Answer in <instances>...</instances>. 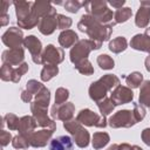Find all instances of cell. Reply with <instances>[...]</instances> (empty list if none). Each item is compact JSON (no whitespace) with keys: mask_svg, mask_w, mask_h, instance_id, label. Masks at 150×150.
<instances>
[{"mask_svg":"<svg viewBox=\"0 0 150 150\" xmlns=\"http://www.w3.org/2000/svg\"><path fill=\"white\" fill-rule=\"evenodd\" d=\"M114 25H115V21L110 25H103L98 22L96 19H94L91 15L86 14V15H82L80 22L77 23V27L81 32L87 33L90 40L102 43L103 41L109 39Z\"/></svg>","mask_w":150,"mask_h":150,"instance_id":"obj_1","label":"cell"},{"mask_svg":"<svg viewBox=\"0 0 150 150\" xmlns=\"http://www.w3.org/2000/svg\"><path fill=\"white\" fill-rule=\"evenodd\" d=\"M118 84H120L118 77H116L115 75H111V74L104 75L98 81L91 83V86L89 88V95L94 101L100 102L103 98H105V94L108 90H111L112 88L118 87Z\"/></svg>","mask_w":150,"mask_h":150,"instance_id":"obj_2","label":"cell"},{"mask_svg":"<svg viewBox=\"0 0 150 150\" xmlns=\"http://www.w3.org/2000/svg\"><path fill=\"white\" fill-rule=\"evenodd\" d=\"M82 6L86 8L87 13L96 19L98 22L103 25L112 23V11L109 9L108 2L105 1H84Z\"/></svg>","mask_w":150,"mask_h":150,"instance_id":"obj_3","label":"cell"},{"mask_svg":"<svg viewBox=\"0 0 150 150\" xmlns=\"http://www.w3.org/2000/svg\"><path fill=\"white\" fill-rule=\"evenodd\" d=\"M101 42L94 41V40H80L76 45H74L73 49L70 50V60L73 63H77L84 59H87L88 54L93 49L101 48Z\"/></svg>","mask_w":150,"mask_h":150,"instance_id":"obj_4","label":"cell"},{"mask_svg":"<svg viewBox=\"0 0 150 150\" xmlns=\"http://www.w3.org/2000/svg\"><path fill=\"white\" fill-rule=\"evenodd\" d=\"M64 128L73 135L75 143L80 148H86L89 143V132L80 124L79 121H67L64 122Z\"/></svg>","mask_w":150,"mask_h":150,"instance_id":"obj_5","label":"cell"},{"mask_svg":"<svg viewBox=\"0 0 150 150\" xmlns=\"http://www.w3.org/2000/svg\"><path fill=\"white\" fill-rule=\"evenodd\" d=\"M109 125L112 128H120V127H124V128H129L131 125H134L137 120L135 117L134 111L131 110H120L117 111L115 115H112L109 118Z\"/></svg>","mask_w":150,"mask_h":150,"instance_id":"obj_6","label":"cell"},{"mask_svg":"<svg viewBox=\"0 0 150 150\" xmlns=\"http://www.w3.org/2000/svg\"><path fill=\"white\" fill-rule=\"evenodd\" d=\"M76 121H79L80 123L82 124H86V125H89V127H100V128H103L107 125L105 123V117L104 116H98L96 115L95 112H93L91 110L89 109H84V110H81L77 115V118Z\"/></svg>","mask_w":150,"mask_h":150,"instance_id":"obj_7","label":"cell"},{"mask_svg":"<svg viewBox=\"0 0 150 150\" xmlns=\"http://www.w3.org/2000/svg\"><path fill=\"white\" fill-rule=\"evenodd\" d=\"M2 41L6 46H8L11 49L14 48H21V43L23 42L22 40V32L16 28V27H11L6 33L2 35Z\"/></svg>","mask_w":150,"mask_h":150,"instance_id":"obj_8","label":"cell"},{"mask_svg":"<svg viewBox=\"0 0 150 150\" xmlns=\"http://www.w3.org/2000/svg\"><path fill=\"white\" fill-rule=\"evenodd\" d=\"M27 70H28L27 63H22V64L19 66V68H16V69H12L11 64L5 63V64L2 66V68H1V77H2V80H5V81L11 80V81H13V82H18V81L20 80L21 75L25 74Z\"/></svg>","mask_w":150,"mask_h":150,"instance_id":"obj_9","label":"cell"},{"mask_svg":"<svg viewBox=\"0 0 150 150\" xmlns=\"http://www.w3.org/2000/svg\"><path fill=\"white\" fill-rule=\"evenodd\" d=\"M23 45L30 52L32 57H33V61L35 63H41L42 62V55H41L42 46H41L40 40L38 38H35L34 35H29V36H27L23 40Z\"/></svg>","mask_w":150,"mask_h":150,"instance_id":"obj_10","label":"cell"},{"mask_svg":"<svg viewBox=\"0 0 150 150\" xmlns=\"http://www.w3.org/2000/svg\"><path fill=\"white\" fill-rule=\"evenodd\" d=\"M63 60V50L53 45H48L42 53V62L46 64H57Z\"/></svg>","mask_w":150,"mask_h":150,"instance_id":"obj_11","label":"cell"},{"mask_svg":"<svg viewBox=\"0 0 150 150\" xmlns=\"http://www.w3.org/2000/svg\"><path fill=\"white\" fill-rule=\"evenodd\" d=\"M73 114H74V105L70 102L64 104H55L52 108V116L54 118H59L64 122L69 121L73 117Z\"/></svg>","mask_w":150,"mask_h":150,"instance_id":"obj_12","label":"cell"},{"mask_svg":"<svg viewBox=\"0 0 150 150\" xmlns=\"http://www.w3.org/2000/svg\"><path fill=\"white\" fill-rule=\"evenodd\" d=\"M134 97V94L131 91V89L127 88V87H122V86H118L116 87V89L111 93V101L114 102L115 105H118V104H124V103H128L132 100Z\"/></svg>","mask_w":150,"mask_h":150,"instance_id":"obj_13","label":"cell"},{"mask_svg":"<svg viewBox=\"0 0 150 150\" xmlns=\"http://www.w3.org/2000/svg\"><path fill=\"white\" fill-rule=\"evenodd\" d=\"M150 20V1H141L139 8L136 13L135 23L136 26L143 28L146 27Z\"/></svg>","mask_w":150,"mask_h":150,"instance_id":"obj_14","label":"cell"},{"mask_svg":"<svg viewBox=\"0 0 150 150\" xmlns=\"http://www.w3.org/2000/svg\"><path fill=\"white\" fill-rule=\"evenodd\" d=\"M56 26H57V14L54 13V14H49V15L40 19L38 28L42 34L49 35L55 30Z\"/></svg>","mask_w":150,"mask_h":150,"instance_id":"obj_15","label":"cell"},{"mask_svg":"<svg viewBox=\"0 0 150 150\" xmlns=\"http://www.w3.org/2000/svg\"><path fill=\"white\" fill-rule=\"evenodd\" d=\"M32 13L36 16V18H45L49 14H54L56 13V9L52 6L50 2H45V1H35L33 2L32 6Z\"/></svg>","mask_w":150,"mask_h":150,"instance_id":"obj_16","label":"cell"},{"mask_svg":"<svg viewBox=\"0 0 150 150\" xmlns=\"http://www.w3.org/2000/svg\"><path fill=\"white\" fill-rule=\"evenodd\" d=\"M53 132H54V130H50V129H43L38 132H34L29 138L30 145L34 148L45 146L47 144L48 139L50 138V136L53 135Z\"/></svg>","mask_w":150,"mask_h":150,"instance_id":"obj_17","label":"cell"},{"mask_svg":"<svg viewBox=\"0 0 150 150\" xmlns=\"http://www.w3.org/2000/svg\"><path fill=\"white\" fill-rule=\"evenodd\" d=\"M23 49L22 48H14L4 52L2 54V61L7 64H19L23 60Z\"/></svg>","mask_w":150,"mask_h":150,"instance_id":"obj_18","label":"cell"},{"mask_svg":"<svg viewBox=\"0 0 150 150\" xmlns=\"http://www.w3.org/2000/svg\"><path fill=\"white\" fill-rule=\"evenodd\" d=\"M36 121L35 118H33L32 116H25L20 120V124L18 130L20 131V135L26 136L27 138H30V136L33 135V130L36 127Z\"/></svg>","mask_w":150,"mask_h":150,"instance_id":"obj_19","label":"cell"},{"mask_svg":"<svg viewBox=\"0 0 150 150\" xmlns=\"http://www.w3.org/2000/svg\"><path fill=\"white\" fill-rule=\"evenodd\" d=\"M130 45H131V47L134 49L150 53V38L146 36L145 34H137V35H135L131 39Z\"/></svg>","mask_w":150,"mask_h":150,"instance_id":"obj_20","label":"cell"},{"mask_svg":"<svg viewBox=\"0 0 150 150\" xmlns=\"http://www.w3.org/2000/svg\"><path fill=\"white\" fill-rule=\"evenodd\" d=\"M50 150H73V142L69 136H60L50 141L49 144Z\"/></svg>","mask_w":150,"mask_h":150,"instance_id":"obj_21","label":"cell"},{"mask_svg":"<svg viewBox=\"0 0 150 150\" xmlns=\"http://www.w3.org/2000/svg\"><path fill=\"white\" fill-rule=\"evenodd\" d=\"M18 16V21L26 19L30 13H32V6L33 2L30 1H14L13 2Z\"/></svg>","mask_w":150,"mask_h":150,"instance_id":"obj_22","label":"cell"},{"mask_svg":"<svg viewBox=\"0 0 150 150\" xmlns=\"http://www.w3.org/2000/svg\"><path fill=\"white\" fill-rule=\"evenodd\" d=\"M79 41L77 34L71 30V29H67L63 30L60 35H59V42L62 47H71L73 45H76V42Z\"/></svg>","mask_w":150,"mask_h":150,"instance_id":"obj_23","label":"cell"},{"mask_svg":"<svg viewBox=\"0 0 150 150\" xmlns=\"http://www.w3.org/2000/svg\"><path fill=\"white\" fill-rule=\"evenodd\" d=\"M132 15V11L129 7H122L120 9H117L114 14L115 18V23H121V22H125L128 21Z\"/></svg>","mask_w":150,"mask_h":150,"instance_id":"obj_24","label":"cell"},{"mask_svg":"<svg viewBox=\"0 0 150 150\" xmlns=\"http://www.w3.org/2000/svg\"><path fill=\"white\" fill-rule=\"evenodd\" d=\"M127 40L123 36H118L116 39H114L112 41H110L109 43V49L114 53H121L122 50H124L127 48Z\"/></svg>","mask_w":150,"mask_h":150,"instance_id":"obj_25","label":"cell"},{"mask_svg":"<svg viewBox=\"0 0 150 150\" xmlns=\"http://www.w3.org/2000/svg\"><path fill=\"white\" fill-rule=\"evenodd\" d=\"M109 142V135L107 132H96L93 136V146L95 149L103 148Z\"/></svg>","mask_w":150,"mask_h":150,"instance_id":"obj_26","label":"cell"},{"mask_svg":"<svg viewBox=\"0 0 150 150\" xmlns=\"http://www.w3.org/2000/svg\"><path fill=\"white\" fill-rule=\"evenodd\" d=\"M139 102L145 107H150V81H145L141 87Z\"/></svg>","mask_w":150,"mask_h":150,"instance_id":"obj_27","label":"cell"},{"mask_svg":"<svg viewBox=\"0 0 150 150\" xmlns=\"http://www.w3.org/2000/svg\"><path fill=\"white\" fill-rule=\"evenodd\" d=\"M57 73H59V68L56 64H46L41 71V80L48 81L52 77H54Z\"/></svg>","mask_w":150,"mask_h":150,"instance_id":"obj_28","label":"cell"},{"mask_svg":"<svg viewBox=\"0 0 150 150\" xmlns=\"http://www.w3.org/2000/svg\"><path fill=\"white\" fill-rule=\"evenodd\" d=\"M97 105H98V109H100L102 116H104V117L108 114H110L115 108V104L111 101V98H103L102 101L97 102Z\"/></svg>","mask_w":150,"mask_h":150,"instance_id":"obj_29","label":"cell"},{"mask_svg":"<svg viewBox=\"0 0 150 150\" xmlns=\"http://www.w3.org/2000/svg\"><path fill=\"white\" fill-rule=\"evenodd\" d=\"M75 67H76V69H77L80 73H82V74H84V75H91V74L94 73V69H93V67H91V63H90L87 59H84V60L77 62V63L75 64Z\"/></svg>","mask_w":150,"mask_h":150,"instance_id":"obj_30","label":"cell"},{"mask_svg":"<svg viewBox=\"0 0 150 150\" xmlns=\"http://www.w3.org/2000/svg\"><path fill=\"white\" fill-rule=\"evenodd\" d=\"M142 80H143V76H142V74L138 73V71L131 73V74L125 79L127 84H128L129 87H131V88H137V87H139Z\"/></svg>","mask_w":150,"mask_h":150,"instance_id":"obj_31","label":"cell"},{"mask_svg":"<svg viewBox=\"0 0 150 150\" xmlns=\"http://www.w3.org/2000/svg\"><path fill=\"white\" fill-rule=\"evenodd\" d=\"M13 146L15 149H27L29 145H30V142H29V138H27L26 136L23 135H19V136H15L13 138Z\"/></svg>","mask_w":150,"mask_h":150,"instance_id":"obj_32","label":"cell"},{"mask_svg":"<svg viewBox=\"0 0 150 150\" xmlns=\"http://www.w3.org/2000/svg\"><path fill=\"white\" fill-rule=\"evenodd\" d=\"M97 63L102 69H111V68H114V60L110 56L105 55V54H102V55H100L97 57Z\"/></svg>","mask_w":150,"mask_h":150,"instance_id":"obj_33","label":"cell"},{"mask_svg":"<svg viewBox=\"0 0 150 150\" xmlns=\"http://www.w3.org/2000/svg\"><path fill=\"white\" fill-rule=\"evenodd\" d=\"M68 96H69V93L67 89L59 88L56 90V94H55V104H63V102H66Z\"/></svg>","mask_w":150,"mask_h":150,"instance_id":"obj_34","label":"cell"},{"mask_svg":"<svg viewBox=\"0 0 150 150\" xmlns=\"http://www.w3.org/2000/svg\"><path fill=\"white\" fill-rule=\"evenodd\" d=\"M71 26V19L63 15V14H57V27L60 29H66Z\"/></svg>","mask_w":150,"mask_h":150,"instance_id":"obj_35","label":"cell"},{"mask_svg":"<svg viewBox=\"0 0 150 150\" xmlns=\"http://www.w3.org/2000/svg\"><path fill=\"white\" fill-rule=\"evenodd\" d=\"M82 7V2L77 0H68L64 2V8L70 13H76Z\"/></svg>","mask_w":150,"mask_h":150,"instance_id":"obj_36","label":"cell"},{"mask_svg":"<svg viewBox=\"0 0 150 150\" xmlns=\"http://www.w3.org/2000/svg\"><path fill=\"white\" fill-rule=\"evenodd\" d=\"M42 88H43V86H42L40 82L35 81V80H30V81L27 82V90H28L32 95H33V94H38Z\"/></svg>","mask_w":150,"mask_h":150,"instance_id":"obj_37","label":"cell"},{"mask_svg":"<svg viewBox=\"0 0 150 150\" xmlns=\"http://www.w3.org/2000/svg\"><path fill=\"white\" fill-rule=\"evenodd\" d=\"M5 118H6V121H7V125L9 127V129L14 130V129H18V128H19L20 120H19L15 115H13V114H8V115L5 116Z\"/></svg>","mask_w":150,"mask_h":150,"instance_id":"obj_38","label":"cell"},{"mask_svg":"<svg viewBox=\"0 0 150 150\" xmlns=\"http://www.w3.org/2000/svg\"><path fill=\"white\" fill-rule=\"evenodd\" d=\"M134 107H135V109H134V114H135V117H136V120H137V122L138 121H141L144 116H145V110L143 109V107H141V105H138V104H134Z\"/></svg>","mask_w":150,"mask_h":150,"instance_id":"obj_39","label":"cell"},{"mask_svg":"<svg viewBox=\"0 0 150 150\" xmlns=\"http://www.w3.org/2000/svg\"><path fill=\"white\" fill-rule=\"evenodd\" d=\"M11 138H12V137H11V134H9V132H7V131H5V130L1 131V144H2L4 146L9 143Z\"/></svg>","mask_w":150,"mask_h":150,"instance_id":"obj_40","label":"cell"},{"mask_svg":"<svg viewBox=\"0 0 150 150\" xmlns=\"http://www.w3.org/2000/svg\"><path fill=\"white\" fill-rule=\"evenodd\" d=\"M117 150H143L142 148H139V146H137V145H129V144H121V145H118V148H117Z\"/></svg>","mask_w":150,"mask_h":150,"instance_id":"obj_41","label":"cell"},{"mask_svg":"<svg viewBox=\"0 0 150 150\" xmlns=\"http://www.w3.org/2000/svg\"><path fill=\"white\" fill-rule=\"evenodd\" d=\"M142 139H143V142L145 144L150 145V129L149 128L143 130V132H142Z\"/></svg>","mask_w":150,"mask_h":150,"instance_id":"obj_42","label":"cell"},{"mask_svg":"<svg viewBox=\"0 0 150 150\" xmlns=\"http://www.w3.org/2000/svg\"><path fill=\"white\" fill-rule=\"evenodd\" d=\"M108 4H109L110 6H112L114 8H116V9H120V8L123 7V5L125 4V1H124V0H118V1L111 0V1H108Z\"/></svg>","mask_w":150,"mask_h":150,"instance_id":"obj_43","label":"cell"},{"mask_svg":"<svg viewBox=\"0 0 150 150\" xmlns=\"http://www.w3.org/2000/svg\"><path fill=\"white\" fill-rule=\"evenodd\" d=\"M21 98H22L25 102H29V101L32 100V94H30L28 90L22 91V94H21Z\"/></svg>","mask_w":150,"mask_h":150,"instance_id":"obj_44","label":"cell"},{"mask_svg":"<svg viewBox=\"0 0 150 150\" xmlns=\"http://www.w3.org/2000/svg\"><path fill=\"white\" fill-rule=\"evenodd\" d=\"M9 5H11V2H8V1H2V14H1V15L7 14V8H8Z\"/></svg>","mask_w":150,"mask_h":150,"instance_id":"obj_45","label":"cell"},{"mask_svg":"<svg viewBox=\"0 0 150 150\" xmlns=\"http://www.w3.org/2000/svg\"><path fill=\"white\" fill-rule=\"evenodd\" d=\"M7 22H8V14L1 15V25L5 26V25H7Z\"/></svg>","mask_w":150,"mask_h":150,"instance_id":"obj_46","label":"cell"},{"mask_svg":"<svg viewBox=\"0 0 150 150\" xmlns=\"http://www.w3.org/2000/svg\"><path fill=\"white\" fill-rule=\"evenodd\" d=\"M145 67H146V69L150 71V56H148V57L145 59Z\"/></svg>","mask_w":150,"mask_h":150,"instance_id":"obj_47","label":"cell"},{"mask_svg":"<svg viewBox=\"0 0 150 150\" xmlns=\"http://www.w3.org/2000/svg\"><path fill=\"white\" fill-rule=\"evenodd\" d=\"M117 148H118V145H116V144H114V145H111L108 150H117Z\"/></svg>","mask_w":150,"mask_h":150,"instance_id":"obj_48","label":"cell"},{"mask_svg":"<svg viewBox=\"0 0 150 150\" xmlns=\"http://www.w3.org/2000/svg\"><path fill=\"white\" fill-rule=\"evenodd\" d=\"M144 34H145L146 36H149V38H150V27H149V28H146V30H145V33H144Z\"/></svg>","mask_w":150,"mask_h":150,"instance_id":"obj_49","label":"cell"}]
</instances>
